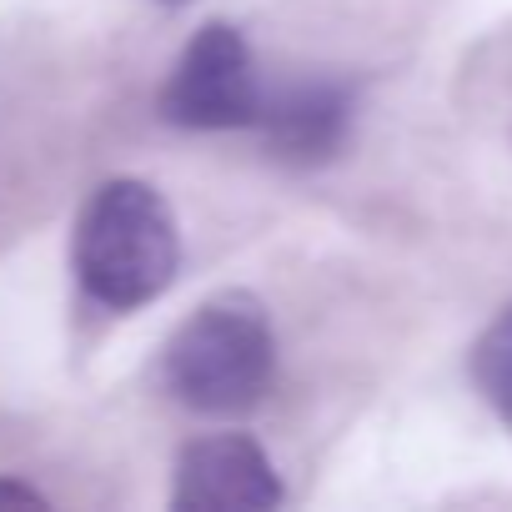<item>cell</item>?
<instances>
[{
	"mask_svg": "<svg viewBox=\"0 0 512 512\" xmlns=\"http://www.w3.org/2000/svg\"><path fill=\"white\" fill-rule=\"evenodd\" d=\"M181 267L171 206L146 181H106L76 221V277L91 302L131 312L156 302Z\"/></svg>",
	"mask_w": 512,
	"mask_h": 512,
	"instance_id": "obj_1",
	"label": "cell"
},
{
	"mask_svg": "<svg viewBox=\"0 0 512 512\" xmlns=\"http://www.w3.org/2000/svg\"><path fill=\"white\" fill-rule=\"evenodd\" d=\"M272 372H277L272 322L262 302L246 292L211 297L201 312H191L161 357L166 392L206 417H236L256 407L272 387Z\"/></svg>",
	"mask_w": 512,
	"mask_h": 512,
	"instance_id": "obj_2",
	"label": "cell"
},
{
	"mask_svg": "<svg viewBox=\"0 0 512 512\" xmlns=\"http://www.w3.org/2000/svg\"><path fill=\"white\" fill-rule=\"evenodd\" d=\"M262 106H267V91L256 81V66H251V51L241 41V31L211 21L201 26L166 91H161V116L171 126H186V131H231V126H256L262 121Z\"/></svg>",
	"mask_w": 512,
	"mask_h": 512,
	"instance_id": "obj_3",
	"label": "cell"
},
{
	"mask_svg": "<svg viewBox=\"0 0 512 512\" xmlns=\"http://www.w3.org/2000/svg\"><path fill=\"white\" fill-rule=\"evenodd\" d=\"M171 502L181 512H262L282 502V482L251 437L226 432L201 437L181 452Z\"/></svg>",
	"mask_w": 512,
	"mask_h": 512,
	"instance_id": "obj_4",
	"label": "cell"
},
{
	"mask_svg": "<svg viewBox=\"0 0 512 512\" xmlns=\"http://www.w3.org/2000/svg\"><path fill=\"white\" fill-rule=\"evenodd\" d=\"M272 151L282 161H297V166H317L327 156L342 151L347 141V126H352V91L337 86V81H307V86H292L282 96H267L262 106V121Z\"/></svg>",
	"mask_w": 512,
	"mask_h": 512,
	"instance_id": "obj_5",
	"label": "cell"
},
{
	"mask_svg": "<svg viewBox=\"0 0 512 512\" xmlns=\"http://www.w3.org/2000/svg\"><path fill=\"white\" fill-rule=\"evenodd\" d=\"M472 382L487 397V407L512 427V307L477 337V347H472Z\"/></svg>",
	"mask_w": 512,
	"mask_h": 512,
	"instance_id": "obj_6",
	"label": "cell"
},
{
	"mask_svg": "<svg viewBox=\"0 0 512 512\" xmlns=\"http://www.w3.org/2000/svg\"><path fill=\"white\" fill-rule=\"evenodd\" d=\"M0 502H21V507H41L36 487H16V482H0Z\"/></svg>",
	"mask_w": 512,
	"mask_h": 512,
	"instance_id": "obj_7",
	"label": "cell"
},
{
	"mask_svg": "<svg viewBox=\"0 0 512 512\" xmlns=\"http://www.w3.org/2000/svg\"><path fill=\"white\" fill-rule=\"evenodd\" d=\"M166 6H181V0H166Z\"/></svg>",
	"mask_w": 512,
	"mask_h": 512,
	"instance_id": "obj_8",
	"label": "cell"
}]
</instances>
